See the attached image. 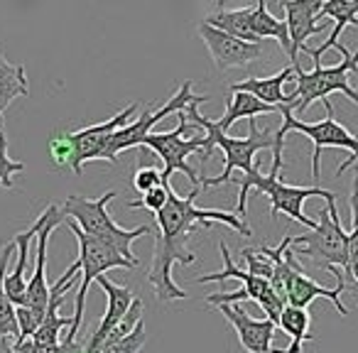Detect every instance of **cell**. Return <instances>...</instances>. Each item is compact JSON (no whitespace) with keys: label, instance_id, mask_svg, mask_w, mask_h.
I'll return each instance as SVG.
<instances>
[{"label":"cell","instance_id":"cell-1","mask_svg":"<svg viewBox=\"0 0 358 353\" xmlns=\"http://www.w3.org/2000/svg\"><path fill=\"white\" fill-rule=\"evenodd\" d=\"M201 187H194L187 196H177L172 189L169 201L157 216L159 236L155 238V253L152 265H150L148 282L155 287L159 302H172V299H187L189 294L179 287L172 278L174 265H194L196 253L187 245L192 238L194 229H209L214 224H224L234 229L241 236H253L250 226L245 224L241 216H234L229 211L219 209H199L196 206V196H199Z\"/></svg>","mask_w":358,"mask_h":353},{"label":"cell","instance_id":"cell-2","mask_svg":"<svg viewBox=\"0 0 358 353\" xmlns=\"http://www.w3.org/2000/svg\"><path fill=\"white\" fill-rule=\"evenodd\" d=\"M209 96H196L189 106L185 108V113L189 115V120L194 125H199L201 130L206 133V143L199 152V159H201V167L209 162L211 152L214 147H219L226 157V164H224V172L219 177H201V187H221V185H229L234 177L231 174L236 169H241L243 174H253L258 169L255 164V154L263 152V150H270L275 147V130L273 128H265L260 130L255 118L248 120V138H231L229 133L219 128L214 120H209L206 115L199 113V106L206 103Z\"/></svg>","mask_w":358,"mask_h":353},{"label":"cell","instance_id":"cell-3","mask_svg":"<svg viewBox=\"0 0 358 353\" xmlns=\"http://www.w3.org/2000/svg\"><path fill=\"white\" fill-rule=\"evenodd\" d=\"M238 185H241V194H238L241 219H245V214H248L250 192H258V194H265L270 199V214H273V219L285 214L287 219L307 226L309 231L317 229V221L304 214V201L312 199V196H322L324 201H336V194L329 189H322V187L285 185V182L280 180V169H275V167H270V174H260L258 169H255L253 174H243Z\"/></svg>","mask_w":358,"mask_h":353},{"label":"cell","instance_id":"cell-4","mask_svg":"<svg viewBox=\"0 0 358 353\" xmlns=\"http://www.w3.org/2000/svg\"><path fill=\"white\" fill-rule=\"evenodd\" d=\"M115 196L113 189H108L106 194H101L99 199H86V196L71 194L66 196V201L62 204L66 219L76 221L81 231H86L94 238H101L106 243H110L125 260H130L133 265H140V260L133 253V240H138L140 236H148L150 226H138V229H120L108 214V204Z\"/></svg>","mask_w":358,"mask_h":353},{"label":"cell","instance_id":"cell-5","mask_svg":"<svg viewBox=\"0 0 358 353\" xmlns=\"http://www.w3.org/2000/svg\"><path fill=\"white\" fill-rule=\"evenodd\" d=\"M336 50L341 52L343 62H338L334 66H322V59L314 62L312 71H304L302 66H294V81H297V86H294L292 94H287L294 115H302L314 101H322L324 103L331 94H343L346 99H351L358 106V91L348 81V74L353 69H358V50L351 55L341 42L336 45Z\"/></svg>","mask_w":358,"mask_h":353},{"label":"cell","instance_id":"cell-6","mask_svg":"<svg viewBox=\"0 0 358 353\" xmlns=\"http://www.w3.org/2000/svg\"><path fill=\"white\" fill-rule=\"evenodd\" d=\"M324 108H327V118L317 120V123H304L299 120L297 115L292 113V108H282L280 115H282V125L275 130V138L278 140H287V135L292 133H302L304 138L312 140L314 145V152H312V180L319 182L322 180V167H319V159H322V150L327 147H338V150H346L351 157L346 162H341L336 167V177H341L348 167L358 159V135L348 133L341 123L336 120L334 115V106L331 101H324Z\"/></svg>","mask_w":358,"mask_h":353},{"label":"cell","instance_id":"cell-7","mask_svg":"<svg viewBox=\"0 0 358 353\" xmlns=\"http://www.w3.org/2000/svg\"><path fill=\"white\" fill-rule=\"evenodd\" d=\"M292 250L297 258H307L314 268L336 273L348 268L351 240L338 219L336 201H327V209L319 211L317 229L304 236H292Z\"/></svg>","mask_w":358,"mask_h":353},{"label":"cell","instance_id":"cell-8","mask_svg":"<svg viewBox=\"0 0 358 353\" xmlns=\"http://www.w3.org/2000/svg\"><path fill=\"white\" fill-rule=\"evenodd\" d=\"M179 123L174 130L169 133H150L145 138L143 147H150L162 157L164 169H162V187H172L169 180H172L174 172H182L187 174V180L192 182V189L194 187H201V174L196 172L194 167L189 164V157L194 152H201L206 143V133L196 135L194 130L199 125H189V115L185 110H179L177 113Z\"/></svg>","mask_w":358,"mask_h":353},{"label":"cell","instance_id":"cell-9","mask_svg":"<svg viewBox=\"0 0 358 353\" xmlns=\"http://www.w3.org/2000/svg\"><path fill=\"white\" fill-rule=\"evenodd\" d=\"M66 226L74 233L76 245H79V265H81V284L76 292V309H74V326L69 329V336H79V329L84 324V312H86V294L89 287L108 270H135L138 265H133L130 260H125L118 250L110 243L101 238H94L86 231H81L76 226V221L66 219Z\"/></svg>","mask_w":358,"mask_h":353},{"label":"cell","instance_id":"cell-10","mask_svg":"<svg viewBox=\"0 0 358 353\" xmlns=\"http://www.w3.org/2000/svg\"><path fill=\"white\" fill-rule=\"evenodd\" d=\"M194 99H196V94L192 91V81H185V84L179 86L177 94H174L164 106H159L157 110L145 108L143 113H140L138 118L133 120V123H128L125 128H120L118 133L110 138L108 147H106V162H118L120 152H125V150L143 145L145 138L152 133V128L159 123V120H164L167 115L179 113V110H185Z\"/></svg>","mask_w":358,"mask_h":353},{"label":"cell","instance_id":"cell-11","mask_svg":"<svg viewBox=\"0 0 358 353\" xmlns=\"http://www.w3.org/2000/svg\"><path fill=\"white\" fill-rule=\"evenodd\" d=\"M138 103H128L123 110L113 115V118L103 120V123L89 125V128L74 130V133H66L71 140V147H74V157H71V169L79 177L84 172L86 162H96V159H106V147H108L110 138L118 133L120 128H125L128 123H133L138 118Z\"/></svg>","mask_w":358,"mask_h":353},{"label":"cell","instance_id":"cell-12","mask_svg":"<svg viewBox=\"0 0 358 353\" xmlns=\"http://www.w3.org/2000/svg\"><path fill=\"white\" fill-rule=\"evenodd\" d=\"M219 250H221V258H224V270H221V273L201 275L196 282L204 284V282H224V280H241V284H243L241 289H245V294H248L250 302L258 304V307L268 314V319H273V322L278 324L280 314H282V309L287 307V304L280 299V294L273 289V284H270L268 280L255 278V275H250L248 270H241L238 265H234L231 250L224 240L219 243Z\"/></svg>","mask_w":358,"mask_h":353},{"label":"cell","instance_id":"cell-13","mask_svg":"<svg viewBox=\"0 0 358 353\" xmlns=\"http://www.w3.org/2000/svg\"><path fill=\"white\" fill-rule=\"evenodd\" d=\"M196 32H199V37L204 40L206 50H209L211 59H214V66L219 71L243 69V66H250V64H255V62H260L265 55L263 42L238 40V37L226 35V32L216 30V27L206 25V22H199Z\"/></svg>","mask_w":358,"mask_h":353},{"label":"cell","instance_id":"cell-14","mask_svg":"<svg viewBox=\"0 0 358 353\" xmlns=\"http://www.w3.org/2000/svg\"><path fill=\"white\" fill-rule=\"evenodd\" d=\"M66 221V214L62 206L50 204L47 206V221L42 226L40 236H37V258H35V270H32V278L27 280V294L25 302L20 307L30 309L32 314H37V319H45L47 314V304H50V292L52 284L47 282V243H50V236L57 226Z\"/></svg>","mask_w":358,"mask_h":353},{"label":"cell","instance_id":"cell-15","mask_svg":"<svg viewBox=\"0 0 358 353\" xmlns=\"http://www.w3.org/2000/svg\"><path fill=\"white\" fill-rule=\"evenodd\" d=\"M219 309L226 317V322L234 326L238 343L248 353H285L282 348H273V338L280 329L273 319H253L238 302L219 304Z\"/></svg>","mask_w":358,"mask_h":353},{"label":"cell","instance_id":"cell-16","mask_svg":"<svg viewBox=\"0 0 358 353\" xmlns=\"http://www.w3.org/2000/svg\"><path fill=\"white\" fill-rule=\"evenodd\" d=\"M324 3L327 0H292V3H285V22H287L289 30V62L292 66H299V52L307 50V40L312 35H322L327 30V25L331 20L319 22V13H322Z\"/></svg>","mask_w":358,"mask_h":353},{"label":"cell","instance_id":"cell-17","mask_svg":"<svg viewBox=\"0 0 358 353\" xmlns=\"http://www.w3.org/2000/svg\"><path fill=\"white\" fill-rule=\"evenodd\" d=\"M96 282H99L101 289L106 292V314H103V319H101L99 329L94 331V336H91L89 343H86V353H101V348L106 346L108 336L120 326V322H123L128 309L133 307V302H135L133 289L110 282L106 275H101Z\"/></svg>","mask_w":358,"mask_h":353},{"label":"cell","instance_id":"cell-18","mask_svg":"<svg viewBox=\"0 0 358 353\" xmlns=\"http://www.w3.org/2000/svg\"><path fill=\"white\" fill-rule=\"evenodd\" d=\"M343 292H346V284H343V282H336V287H331V289L322 287V284L314 282V280L304 273L302 265H299V268H294L292 273H289V278H287V304H289V307L307 309L314 299L324 297L338 309V314H341V317H346L348 307L341 302Z\"/></svg>","mask_w":358,"mask_h":353},{"label":"cell","instance_id":"cell-19","mask_svg":"<svg viewBox=\"0 0 358 353\" xmlns=\"http://www.w3.org/2000/svg\"><path fill=\"white\" fill-rule=\"evenodd\" d=\"M292 76H294V66L289 64L273 76H250V79L236 81V84L231 86V91H245V94H253L255 99H260L263 103L275 106L278 113H280L282 108H292V106H289L287 94L282 91V86L287 84V81H292Z\"/></svg>","mask_w":358,"mask_h":353},{"label":"cell","instance_id":"cell-20","mask_svg":"<svg viewBox=\"0 0 358 353\" xmlns=\"http://www.w3.org/2000/svg\"><path fill=\"white\" fill-rule=\"evenodd\" d=\"M253 10H255V6H245V8H238V10L219 8V10L209 13V15L204 17V22L211 27H216V30L226 32V35L238 37V40L260 42L253 32Z\"/></svg>","mask_w":358,"mask_h":353},{"label":"cell","instance_id":"cell-21","mask_svg":"<svg viewBox=\"0 0 358 353\" xmlns=\"http://www.w3.org/2000/svg\"><path fill=\"white\" fill-rule=\"evenodd\" d=\"M270 113H278L275 106L263 103L260 99H255L253 94H245V91H231V99L226 103V113L221 120H216L224 133H229V128L241 118H258V115H270Z\"/></svg>","mask_w":358,"mask_h":353},{"label":"cell","instance_id":"cell-22","mask_svg":"<svg viewBox=\"0 0 358 353\" xmlns=\"http://www.w3.org/2000/svg\"><path fill=\"white\" fill-rule=\"evenodd\" d=\"M27 94H30V84H27L25 66L10 64L0 50V113H6L13 106V101L25 99Z\"/></svg>","mask_w":358,"mask_h":353},{"label":"cell","instance_id":"cell-23","mask_svg":"<svg viewBox=\"0 0 358 353\" xmlns=\"http://www.w3.org/2000/svg\"><path fill=\"white\" fill-rule=\"evenodd\" d=\"M278 326L282 329L285 333L289 336V346L285 348V353H302L304 343L314 341V333H309L312 329V317H309L307 309H299V307H285L282 314H280V322Z\"/></svg>","mask_w":358,"mask_h":353},{"label":"cell","instance_id":"cell-24","mask_svg":"<svg viewBox=\"0 0 358 353\" xmlns=\"http://www.w3.org/2000/svg\"><path fill=\"white\" fill-rule=\"evenodd\" d=\"M13 253H15V243H8L6 248H0V336L8 338H20V326H17L15 317V304L6 292V275H8V263H10Z\"/></svg>","mask_w":358,"mask_h":353},{"label":"cell","instance_id":"cell-25","mask_svg":"<svg viewBox=\"0 0 358 353\" xmlns=\"http://www.w3.org/2000/svg\"><path fill=\"white\" fill-rule=\"evenodd\" d=\"M253 32L260 42L273 37L280 47H282L285 55H289V30L287 22L275 17L268 10V0H255V10H253Z\"/></svg>","mask_w":358,"mask_h":353},{"label":"cell","instance_id":"cell-26","mask_svg":"<svg viewBox=\"0 0 358 353\" xmlns=\"http://www.w3.org/2000/svg\"><path fill=\"white\" fill-rule=\"evenodd\" d=\"M241 255H243L245 265H248V273L255 275V278H263V280H273L275 275V260L270 258L268 253L263 250V245L260 248H243L241 250Z\"/></svg>","mask_w":358,"mask_h":353},{"label":"cell","instance_id":"cell-27","mask_svg":"<svg viewBox=\"0 0 358 353\" xmlns=\"http://www.w3.org/2000/svg\"><path fill=\"white\" fill-rule=\"evenodd\" d=\"M145 343H148V329H145V322H140L133 331L125 333L118 341L108 343L101 353H140Z\"/></svg>","mask_w":358,"mask_h":353},{"label":"cell","instance_id":"cell-28","mask_svg":"<svg viewBox=\"0 0 358 353\" xmlns=\"http://www.w3.org/2000/svg\"><path fill=\"white\" fill-rule=\"evenodd\" d=\"M25 169L22 162H15L8 154V138L6 133H0V187L3 189H13V174H20Z\"/></svg>","mask_w":358,"mask_h":353},{"label":"cell","instance_id":"cell-29","mask_svg":"<svg viewBox=\"0 0 358 353\" xmlns=\"http://www.w3.org/2000/svg\"><path fill=\"white\" fill-rule=\"evenodd\" d=\"M169 194H172V187H162V185H159L157 189L143 194V199L128 201L125 206H128V209H148L150 214H159V211L164 209V204L169 201Z\"/></svg>","mask_w":358,"mask_h":353},{"label":"cell","instance_id":"cell-30","mask_svg":"<svg viewBox=\"0 0 358 353\" xmlns=\"http://www.w3.org/2000/svg\"><path fill=\"white\" fill-rule=\"evenodd\" d=\"M50 154H52V162L57 164V167H64V164H69L71 167V157H74V147H71V140L66 133H59V135H52L50 138Z\"/></svg>","mask_w":358,"mask_h":353},{"label":"cell","instance_id":"cell-31","mask_svg":"<svg viewBox=\"0 0 358 353\" xmlns=\"http://www.w3.org/2000/svg\"><path fill=\"white\" fill-rule=\"evenodd\" d=\"M162 185V172L155 167H140L135 169L133 174V189L140 192V194H148V192L157 189Z\"/></svg>","mask_w":358,"mask_h":353},{"label":"cell","instance_id":"cell-32","mask_svg":"<svg viewBox=\"0 0 358 353\" xmlns=\"http://www.w3.org/2000/svg\"><path fill=\"white\" fill-rule=\"evenodd\" d=\"M343 280H346V292H351L358 299V253H353L348 258V268L341 270Z\"/></svg>","mask_w":358,"mask_h":353},{"label":"cell","instance_id":"cell-33","mask_svg":"<svg viewBox=\"0 0 358 353\" xmlns=\"http://www.w3.org/2000/svg\"><path fill=\"white\" fill-rule=\"evenodd\" d=\"M0 133H6V118H3V113H0Z\"/></svg>","mask_w":358,"mask_h":353},{"label":"cell","instance_id":"cell-34","mask_svg":"<svg viewBox=\"0 0 358 353\" xmlns=\"http://www.w3.org/2000/svg\"><path fill=\"white\" fill-rule=\"evenodd\" d=\"M278 3H280V8H282L285 3H292V0H278Z\"/></svg>","mask_w":358,"mask_h":353},{"label":"cell","instance_id":"cell-35","mask_svg":"<svg viewBox=\"0 0 358 353\" xmlns=\"http://www.w3.org/2000/svg\"><path fill=\"white\" fill-rule=\"evenodd\" d=\"M214 3H216V6L221 8V6H224V3H226V0H214Z\"/></svg>","mask_w":358,"mask_h":353},{"label":"cell","instance_id":"cell-36","mask_svg":"<svg viewBox=\"0 0 358 353\" xmlns=\"http://www.w3.org/2000/svg\"><path fill=\"white\" fill-rule=\"evenodd\" d=\"M356 174H358V172H356Z\"/></svg>","mask_w":358,"mask_h":353}]
</instances>
